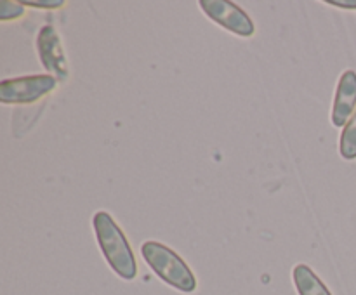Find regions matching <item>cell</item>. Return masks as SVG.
<instances>
[{
	"label": "cell",
	"instance_id": "obj_1",
	"mask_svg": "<svg viewBox=\"0 0 356 295\" xmlns=\"http://www.w3.org/2000/svg\"><path fill=\"white\" fill-rule=\"evenodd\" d=\"M92 228L97 245L113 273L125 281L134 280L138 276V262L127 236L115 219L104 210L96 212L92 215Z\"/></svg>",
	"mask_w": 356,
	"mask_h": 295
},
{
	"label": "cell",
	"instance_id": "obj_2",
	"mask_svg": "<svg viewBox=\"0 0 356 295\" xmlns=\"http://www.w3.org/2000/svg\"><path fill=\"white\" fill-rule=\"evenodd\" d=\"M141 255L149 269L163 283L183 292V294H191V292L197 290V276L190 269V266L184 262L183 257L177 255L172 248H169L163 243L155 242V239H148L141 245Z\"/></svg>",
	"mask_w": 356,
	"mask_h": 295
},
{
	"label": "cell",
	"instance_id": "obj_3",
	"mask_svg": "<svg viewBox=\"0 0 356 295\" xmlns=\"http://www.w3.org/2000/svg\"><path fill=\"white\" fill-rule=\"evenodd\" d=\"M58 85L52 75H28L0 82V103L31 104L51 94Z\"/></svg>",
	"mask_w": 356,
	"mask_h": 295
},
{
	"label": "cell",
	"instance_id": "obj_4",
	"mask_svg": "<svg viewBox=\"0 0 356 295\" xmlns=\"http://www.w3.org/2000/svg\"><path fill=\"white\" fill-rule=\"evenodd\" d=\"M198 6L209 19L238 37L249 38L256 33V24L252 17L236 3L228 2V0H200Z\"/></svg>",
	"mask_w": 356,
	"mask_h": 295
},
{
	"label": "cell",
	"instance_id": "obj_5",
	"mask_svg": "<svg viewBox=\"0 0 356 295\" xmlns=\"http://www.w3.org/2000/svg\"><path fill=\"white\" fill-rule=\"evenodd\" d=\"M37 54L42 66L51 73L54 78L66 80L70 76L68 59H66L65 49H63L61 38L56 28L51 24L40 28L37 35Z\"/></svg>",
	"mask_w": 356,
	"mask_h": 295
},
{
	"label": "cell",
	"instance_id": "obj_6",
	"mask_svg": "<svg viewBox=\"0 0 356 295\" xmlns=\"http://www.w3.org/2000/svg\"><path fill=\"white\" fill-rule=\"evenodd\" d=\"M356 110V71L346 69L337 82L336 96H334L330 121L334 127H343L350 121Z\"/></svg>",
	"mask_w": 356,
	"mask_h": 295
},
{
	"label": "cell",
	"instance_id": "obj_7",
	"mask_svg": "<svg viewBox=\"0 0 356 295\" xmlns=\"http://www.w3.org/2000/svg\"><path fill=\"white\" fill-rule=\"evenodd\" d=\"M292 280L299 295H332L315 271L306 264H298L292 269Z\"/></svg>",
	"mask_w": 356,
	"mask_h": 295
},
{
	"label": "cell",
	"instance_id": "obj_8",
	"mask_svg": "<svg viewBox=\"0 0 356 295\" xmlns=\"http://www.w3.org/2000/svg\"><path fill=\"white\" fill-rule=\"evenodd\" d=\"M339 153L344 160H348V162L356 160V110L353 117L350 118V121L344 125L343 132H341Z\"/></svg>",
	"mask_w": 356,
	"mask_h": 295
},
{
	"label": "cell",
	"instance_id": "obj_9",
	"mask_svg": "<svg viewBox=\"0 0 356 295\" xmlns=\"http://www.w3.org/2000/svg\"><path fill=\"white\" fill-rule=\"evenodd\" d=\"M24 14V6L21 2H13V0H2L0 2V21L17 19Z\"/></svg>",
	"mask_w": 356,
	"mask_h": 295
},
{
	"label": "cell",
	"instance_id": "obj_10",
	"mask_svg": "<svg viewBox=\"0 0 356 295\" xmlns=\"http://www.w3.org/2000/svg\"><path fill=\"white\" fill-rule=\"evenodd\" d=\"M21 3L28 7H37V9H59V7L65 6V0H42V2H37V0H28V2H21Z\"/></svg>",
	"mask_w": 356,
	"mask_h": 295
},
{
	"label": "cell",
	"instance_id": "obj_11",
	"mask_svg": "<svg viewBox=\"0 0 356 295\" xmlns=\"http://www.w3.org/2000/svg\"><path fill=\"white\" fill-rule=\"evenodd\" d=\"M325 3L334 7H341V9H350L356 10V0H327Z\"/></svg>",
	"mask_w": 356,
	"mask_h": 295
}]
</instances>
